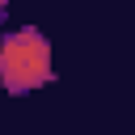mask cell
I'll use <instances>...</instances> for the list:
<instances>
[{"instance_id":"obj_2","label":"cell","mask_w":135,"mask_h":135,"mask_svg":"<svg viewBox=\"0 0 135 135\" xmlns=\"http://www.w3.org/2000/svg\"><path fill=\"white\" fill-rule=\"evenodd\" d=\"M4 13H8V0H0V21H4Z\"/></svg>"},{"instance_id":"obj_1","label":"cell","mask_w":135,"mask_h":135,"mask_svg":"<svg viewBox=\"0 0 135 135\" xmlns=\"http://www.w3.org/2000/svg\"><path fill=\"white\" fill-rule=\"evenodd\" d=\"M55 80V68H51V42L38 25H25V30H13L0 38V84L21 97V93H34L42 84Z\"/></svg>"}]
</instances>
